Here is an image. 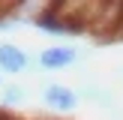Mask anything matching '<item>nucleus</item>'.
<instances>
[{"instance_id": "f257e3e1", "label": "nucleus", "mask_w": 123, "mask_h": 120, "mask_svg": "<svg viewBox=\"0 0 123 120\" xmlns=\"http://www.w3.org/2000/svg\"><path fill=\"white\" fill-rule=\"evenodd\" d=\"M42 105L54 114H72L78 105H81V96H78L75 87L69 84H60V81H51L42 87Z\"/></svg>"}, {"instance_id": "f03ea898", "label": "nucleus", "mask_w": 123, "mask_h": 120, "mask_svg": "<svg viewBox=\"0 0 123 120\" xmlns=\"http://www.w3.org/2000/svg\"><path fill=\"white\" fill-rule=\"evenodd\" d=\"M81 60V51L75 45H48L36 54V66L42 72H63Z\"/></svg>"}, {"instance_id": "7ed1b4c3", "label": "nucleus", "mask_w": 123, "mask_h": 120, "mask_svg": "<svg viewBox=\"0 0 123 120\" xmlns=\"http://www.w3.org/2000/svg\"><path fill=\"white\" fill-rule=\"evenodd\" d=\"M33 57L15 42H0V75H21L30 69Z\"/></svg>"}, {"instance_id": "20e7f679", "label": "nucleus", "mask_w": 123, "mask_h": 120, "mask_svg": "<svg viewBox=\"0 0 123 120\" xmlns=\"http://www.w3.org/2000/svg\"><path fill=\"white\" fill-rule=\"evenodd\" d=\"M27 102V90L21 87V84H6L3 90H0V105L3 108H18Z\"/></svg>"}, {"instance_id": "39448f33", "label": "nucleus", "mask_w": 123, "mask_h": 120, "mask_svg": "<svg viewBox=\"0 0 123 120\" xmlns=\"http://www.w3.org/2000/svg\"><path fill=\"white\" fill-rule=\"evenodd\" d=\"M81 99H87V102H93V105H99V108H117V102H114V96L108 93V90H102V87H87V90H81Z\"/></svg>"}, {"instance_id": "423d86ee", "label": "nucleus", "mask_w": 123, "mask_h": 120, "mask_svg": "<svg viewBox=\"0 0 123 120\" xmlns=\"http://www.w3.org/2000/svg\"><path fill=\"white\" fill-rule=\"evenodd\" d=\"M21 24H24V21L15 15L12 6H0V33H12V30H18Z\"/></svg>"}, {"instance_id": "0eeeda50", "label": "nucleus", "mask_w": 123, "mask_h": 120, "mask_svg": "<svg viewBox=\"0 0 123 120\" xmlns=\"http://www.w3.org/2000/svg\"><path fill=\"white\" fill-rule=\"evenodd\" d=\"M3 87H6V81H3V75H0V90H3Z\"/></svg>"}]
</instances>
